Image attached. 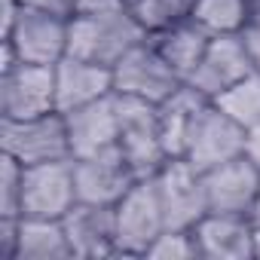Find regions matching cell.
<instances>
[{"instance_id":"cell-23","label":"cell","mask_w":260,"mask_h":260,"mask_svg":"<svg viewBox=\"0 0 260 260\" xmlns=\"http://www.w3.org/2000/svg\"><path fill=\"white\" fill-rule=\"evenodd\" d=\"M125 4L147 34H156L193 13V0H125Z\"/></svg>"},{"instance_id":"cell-20","label":"cell","mask_w":260,"mask_h":260,"mask_svg":"<svg viewBox=\"0 0 260 260\" xmlns=\"http://www.w3.org/2000/svg\"><path fill=\"white\" fill-rule=\"evenodd\" d=\"M16 260H74L64 223L49 217H19Z\"/></svg>"},{"instance_id":"cell-12","label":"cell","mask_w":260,"mask_h":260,"mask_svg":"<svg viewBox=\"0 0 260 260\" xmlns=\"http://www.w3.org/2000/svg\"><path fill=\"white\" fill-rule=\"evenodd\" d=\"M202 184H205L208 211L251 217V205L260 190V166L242 153L230 162H220V166L202 172Z\"/></svg>"},{"instance_id":"cell-1","label":"cell","mask_w":260,"mask_h":260,"mask_svg":"<svg viewBox=\"0 0 260 260\" xmlns=\"http://www.w3.org/2000/svg\"><path fill=\"white\" fill-rule=\"evenodd\" d=\"M141 40H147V31L135 22V16L128 13V7L119 10V13L80 16V19L68 22V55L86 58L92 64H104L110 71Z\"/></svg>"},{"instance_id":"cell-15","label":"cell","mask_w":260,"mask_h":260,"mask_svg":"<svg viewBox=\"0 0 260 260\" xmlns=\"http://www.w3.org/2000/svg\"><path fill=\"white\" fill-rule=\"evenodd\" d=\"M193 236L202 260H257V226L248 214L208 211L193 226Z\"/></svg>"},{"instance_id":"cell-29","label":"cell","mask_w":260,"mask_h":260,"mask_svg":"<svg viewBox=\"0 0 260 260\" xmlns=\"http://www.w3.org/2000/svg\"><path fill=\"white\" fill-rule=\"evenodd\" d=\"M22 7L28 10H37V13H49V16H58V19H71V0H19Z\"/></svg>"},{"instance_id":"cell-27","label":"cell","mask_w":260,"mask_h":260,"mask_svg":"<svg viewBox=\"0 0 260 260\" xmlns=\"http://www.w3.org/2000/svg\"><path fill=\"white\" fill-rule=\"evenodd\" d=\"M128 4L125 0H71V19H80V16H107V13H119L125 10Z\"/></svg>"},{"instance_id":"cell-25","label":"cell","mask_w":260,"mask_h":260,"mask_svg":"<svg viewBox=\"0 0 260 260\" xmlns=\"http://www.w3.org/2000/svg\"><path fill=\"white\" fill-rule=\"evenodd\" d=\"M22 175L19 159L0 153V217H22Z\"/></svg>"},{"instance_id":"cell-5","label":"cell","mask_w":260,"mask_h":260,"mask_svg":"<svg viewBox=\"0 0 260 260\" xmlns=\"http://www.w3.org/2000/svg\"><path fill=\"white\" fill-rule=\"evenodd\" d=\"M153 184L159 193L166 230H193L208 214L202 172H196L184 156L166 159V166L153 175Z\"/></svg>"},{"instance_id":"cell-31","label":"cell","mask_w":260,"mask_h":260,"mask_svg":"<svg viewBox=\"0 0 260 260\" xmlns=\"http://www.w3.org/2000/svg\"><path fill=\"white\" fill-rule=\"evenodd\" d=\"M251 220H254V226H260V190H257V199L251 205Z\"/></svg>"},{"instance_id":"cell-24","label":"cell","mask_w":260,"mask_h":260,"mask_svg":"<svg viewBox=\"0 0 260 260\" xmlns=\"http://www.w3.org/2000/svg\"><path fill=\"white\" fill-rule=\"evenodd\" d=\"M150 260H202L193 230H166L147 248Z\"/></svg>"},{"instance_id":"cell-32","label":"cell","mask_w":260,"mask_h":260,"mask_svg":"<svg viewBox=\"0 0 260 260\" xmlns=\"http://www.w3.org/2000/svg\"><path fill=\"white\" fill-rule=\"evenodd\" d=\"M257 260H260V226H257Z\"/></svg>"},{"instance_id":"cell-7","label":"cell","mask_w":260,"mask_h":260,"mask_svg":"<svg viewBox=\"0 0 260 260\" xmlns=\"http://www.w3.org/2000/svg\"><path fill=\"white\" fill-rule=\"evenodd\" d=\"M184 80L172 71V64L156 52L150 40H141L135 49H128L116 64H113V92L141 98L150 104L166 101Z\"/></svg>"},{"instance_id":"cell-17","label":"cell","mask_w":260,"mask_h":260,"mask_svg":"<svg viewBox=\"0 0 260 260\" xmlns=\"http://www.w3.org/2000/svg\"><path fill=\"white\" fill-rule=\"evenodd\" d=\"M113 95V71L104 64H92L86 58L64 55L55 64V107L68 113L74 107L92 104L98 98Z\"/></svg>"},{"instance_id":"cell-22","label":"cell","mask_w":260,"mask_h":260,"mask_svg":"<svg viewBox=\"0 0 260 260\" xmlns=\"http://www.w3.org/2000/svg\"><path fill=\"white\" fill-rule=\"evenodd\" d=\"M190 16L208 34H239L248 16V0H193Z\"/></svg>"},{"instance_id":"cell-8","label":"cell","mask_w":260,"mask_h":260,"mask_svg":"<svg viewBox=\"0 0 260 260\" xmlns=\"http://www.w3.org/2000/svg\"><path fill=\"white\" fill-rule=\"evenodd\" d=\"M55 110V64L19 61L0 71V119H31Z\"/></svg>"},{"instance_id":"cell-13","label":"cell","mask_w":260,"mask_h":260,"mask_svg":"<svg viewBox=\"0 0 260 260\" xmlns=\"http://www.w3.org/2000/svg\"><path fill=\"white\" fill-rule=\"evenodd\" d=\"M254 71L239 34H211L202 61L196 64V71L190 74V86L196 92H202L208 101H214L220 92H226L230 86H236L242 77H248Z\"/></svg>"},{"instance_id":"cell-21","label":"cell","mask_w":260,"mask_h":260,"mask_svg":"<svg viewBox=\"0 0 260 260\" xmlns=\"http://www.w3.org/2000/svg\"><path fill=\"white\" fill-rule=\"evenodd\" d=\"M214 104L236 119L242 128L254 125L260 119V71H251L248 77H242L236 86H230L226 92H220L214 98Z\"/></svg>"},{"instance_id":"cell-26","label":"cell","mask_w":260,"mask_h":260,"mask_svg":"<svg viewBox=\"0 0 260 260\" xmlns=\"http://www.w3.org/2000/svg\"><path fill=\"white\" fill-rule=\"evenodd\" d=\"M239 40L254 64V71H260V4L257 7H248V16L239 28Z\"/></svg>"},{"instance_id":"cell-18","label":"cell","mask_w":260,"mask_h":260,"mask_svg":"<svg viewBox=\"0 0 260 260\" xmlns=\"http://www.w3.org/2000/svg\"><path fill=\"white\" fill-rule=\"evenodd\" d=\"M147 40H150V43L156 46V52L172 64V71L187 83L190 74L196 71V64L202 61L211 34H208L193 16H187V19H181V22H175V25L156 31V34H147Z\"/></svg>"},{"instance_id":"cell-28","label":"cell","mask_w":260,"mask_h":260,"mask_svg":"<svg viewBox=\"0 0 260 260\" xmlns=\"http://www.w3.org/2000/svg\"><path fill=\"white\" fill-rule=\"evenodd\" d=\"M19 217H0V260H16Z\"/></svg>"},{"instance_id":"cell-4","label":"cell","mask_w":260,"mask_h":260,"mask_svg":"<svg viewBox=\"0 0 260 260\" xmlns=\"http://www.w3.org/2000/svg\"><path fill=\"white\" fill-rule=\"evenodd\" d=\"M116 251L119 257H147V248L166 233V217L153 178H141L116 205Z\"/></svg>"},{"instance_id":"cell-16","label":"cell","mask_w":260,"mask_h":260,"mask_svg":"<svg viewBox=\"0 0 260 260\" xmlns=\"http://www.w3.org/2000/svg\"><path fill=\"white\" fill-rule=\"evenodd\" d=\"M64 116L68 125V144L71 159H83L110 147H119V116H116V98H98L92 104L74 107Z\"/></svg>"},{"instance_id":"cell-14","label":"cell","mask_w":260,"mask_h":260,"mask_svg":"<svg viewBox=\"0 0 260 260\" xmlns=\"http://www.w3.org/2000/svg\"><path fill=\"white\" fill-rule=\"evenodd\" d=\"M64 233L74 251V260H104L119 257L116 251V208L77 202L64 217Z\"/></svg>"},{"instance_id":"cell-2","label":"cell","mask_w":260,"mask_h":260,"mask_svg":"<svg viewBox=\"0 0 260 260\" xmlns=\"http://www.w3.org/2000/svg\"><path fill=\"white\" fill-rule=\"evenodd\" d=\"M113 98H116V116H119V150L132 162L138 178H153L166 166V159H172L162 144L156 104L116 95V92Z\"/></svg>"},{"instance_id":"cell-3","label":"cell","mask_w":260,"mask_h":260,"mask_svg":"<svg viewBox=\"0 0 260 260\" xmlns=\"http://www.w3.org/2000/svg\"><path fill=\"white\" fill-rule=\"evenodd\" d=\"M0 153L19 159L22 166L71 159L64 116L55 110L31 119H0Z\"/></svg>"},{"instance_id":"cell-30","label":"cell","mask_w":260,"mask_h":260,"mask_svg":"<svg viewBox=\"0 0 260 260\" xmlns=\"http://www.w3.org/2000/svg\"><path fill=\"white\" fill-rule=\"evenodd\" d=\"M245 156L260 166V119L245 128Z\"/></svg>"},{"instance_id":"cell-9","label":"cell","mask_w":260,"mask_h":260,"mask_svg":"<svg viewBox=\"0 0 260 260\" xmlns=\"http://www.w3.org/2000/svg\"><path fill=\"white\" fill-rule=\"evenodd\" d=\"M245 153V128L230 119L214 101H208L193 122V132L184 147V159L196 172H208L220 162H230Z\"/></svg>"},{"instance_id":"cell-11","label":"cell","mask_w":260,"mask_h":260,"mask_svg":"<svg viewBox=\"0 0 260 260\" xmlns=\"http://www.w3.org/2000/svg\"><path fill=\"white\" fill-rule=\"evenodd\" d=\"M68 22L71 19L22 7L13 31L0 40H7L16 49V55L28 64H58L68 55Z\"/></svg>"},{"instance_id":"cell-6","label":"cell","mask_w":260,"mask_h":260,"mask_svg":"<svg viewBox=\"0 0 260 260\" xmlns=\"http://www.w3.org/2000/svg\"><path fill=\"white\" fill-rule=\"evenodd\" d=\"M77 202H80V196H77L74 159L25 166V175H22V217L61 220Z\"/></svg>"},{"instance_id":"cell-10","label":"cell","mask_w":260,"mask_h":260,"mask_svg":"<svg viewBox=\"0 0 260 260\" xmlns=\"http://www.w3.org/2000/svg\"><path fill=\"white\" fill-rule=\"evenodd\" d=\"M74 178L80 202H95V205H116L141 181L119 147L74 159Z\"/></svg>"},{"instance_id":"cell-19","label":"cell","mask_w":260,"mask_h":260,"mask_svg":"<svg viewBox=\"0 0 260 260\" xmlns=\"http://www.w3.org/2000/svg\"><path fill=\"white\" fill-rule=\"evenodd\" d=\"M205 104H208V98L202 92H196L190 83H181L166 101L156 104L159 132H162V144H166L169 156H184L187 138L193 132V122L199 119Z\"/></svg>"}]
</instances>
